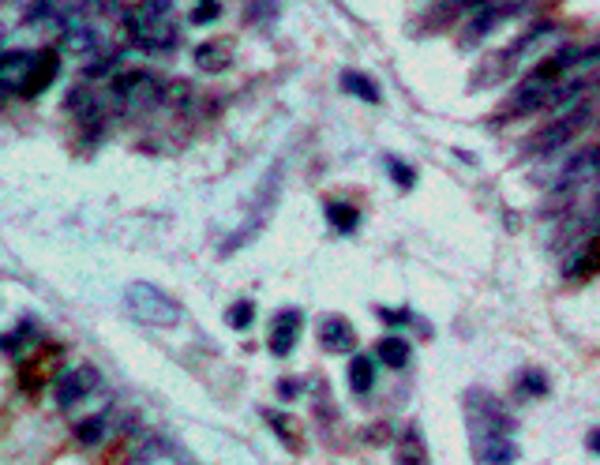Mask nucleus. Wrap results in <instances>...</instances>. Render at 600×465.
<instances>
[{"mask_svg":"<svg viewBox=\"0 0 600 465\" xmlns=\"http://www.w3.org/2000/svg\"><path fill=\"white\" fill-rule=\"evenodd\" d=\"M552 86L555 83H544L530 71L518 91L511 94V105H506V117H525V113H537V110H548V98H552Z\"/></svg>","mask_w":600,"mask_h":465,"instance_id":"nucleus-8","label":"nucleus"},{"mask_svg":"<svg viewBox=\"0 0 600 465\" xmlns=\"http://www.w3.org/2000/svg\"><path fill=\"white\" fill-rule=\"evenodd\" d=\"M120 61H124V53H105V57L90 61V64L83 68V79H86V83H95V79H109V76H117V71H120Z\"/></svg>","mask_w":600,"mask_h":465,"instance_id":"nucleus-20","label":"nucleus"},{"mask_svg":"<svg viewBox=\"0 0 600 465\" xmlns=\"http://www.w3.org/2000/svg\"><path fill=\"white\" fill-rule=\"evenodd\" d=\"M278 4H282V0H248V4H244V20L251 27H270V23L278 20Z\"/></svg>","mask_w":600,"mask_h":465,"instance_id":"nucleus-19","label":"nucleus"},{"mask_svg":"<svg viewBox=\"0 0 600 465\" xmlns=\"http://www.w3.org/2000/svg\"><path fill=\"white\" fill-rule=\"evenodd\" d=\"M300 327H304V312H300V308H282V312L275 315V323H270L267 349L275 353V356H289V353L297 349Z\"/></svg>","mask_w":600,"mask_h":465,"instance_id":"nucleus-7","label":"nucleus"},{"mask_svg":"<svg viewBox=\"0 0 600 465\" xmlns=\"http://www.w3.org/2000/svg\"><path fill=\"white\" fill-rule=\"evenodd\" d=\"M161 86L154 71L147 68H124L113 76V102L128 105V110H154L161 102Z\"/></svg>","mask_w":600,"mask_h":465,"instance_id":"nucleus-2","label":"nucleus"},{"mask_svg":"<svg viewBox=\"0 0 600 465\" xmlns=\"http://www.w3.org/2000/svg\"><path fill=\"white\" fill-rule=\"evenodd\" d=\"M326 222H331L334 232L349 237V232H357V225H360V210L353 203H326Z\"/></svg>","mask_w":600,"mask_h":465,"instance_id":"nucleus-17","label":"nucleus"},{"mask_svg":"<svg viewBox=\"0 0 600 465\" xmlns=\"http://www.w3.org/2000/svg\"><path fill=\"white\" fill-rule=\"evenodd\" d=\"M522 390H530V395H544V390H548V383H544L540 375H522Z\"/></svg>","mask_w":600,"mask_h":465,"instance_id":"nucleus-26","label":"nucleus"},{"mask_svg":"<svg viewBox=\"0 0 600 465\" xmlns=\"http://www.w3.org/2000/svg\"><path fill=\"white\" fill-rule=\"evenodd\" d=\"M589 120H593V102L586 98V102H578L574 110H567L555 124H548L537 139H533V154H555L559 147H567V143L578 135V132H586L589 128Z\"/></svg>","mask_w":600,"mask_h":465,"instance_id":"nucleus-3","label":"nucleus"},{"mask_svg":"<svg viewBox=\"0 0 600 465\" xmlns=\"http://www.w3.org/2000/svg\"><path fill=\"white\" fill-rule=\"evenodd\" d=\"M61 49L64 53H95L102 49V38H98V30L95 27H83V23H68L64 34H61Z\"/></svg>","mask_w":600,"mask_h":465,"instance_id":"nucleus-13","label":"nucleus"},{"mask_svg":"<svg viewBox=\"0 0 600 465\" xmlns=\"http://www.w3.org/2000/svg\"><path fill=\"white\" fill-rule=\"evenodd\" d=\"M372 387H375V356L357 353L349 361V390L353 395H368Z\"/></svg>","mask_w":600,"mask_h":465,"instance_id":"nucleus-15","label":"nucleus"},{"mask_svg":"<svg viewBox=\"0 0 600 465\" xmlns=\"http://www.w3.org/2000/svg\"><path fill=\"white\" fill-rule=\"evenodd\" d=\"M226 323H229L233 330H248L251 323H256V304H251V300H236V304H229Z\"/></svg>","mask_w":600,"mask_h":465,"instance_id":"nucleus-21","label":"nucleus"},{"mask_svg":"<svg viewBox=\"0 0 600 465\" xmlns=\"http://www.w3.org/2000/svg\"><path fill=\"white\" fill-rule=\"evenodd\" d=\"M267 420L275 424V432L282 436V443H289V446H293V451H297V439L289 436V420H285V417H278V413H267Z\"/></svg>","mask_w":600,"mask_h":465,"instance_id":"nucleus-25","label":"nucleus"},{"mask_svg":"<svg viewBox=\"0 0 600 465\" xmlns=\"http://www.w3.org/2000/svg\"><path fill=\"white\" fill-rule=\"evenodd\" d=\"M30 57H34V53H23V49L4 53V57H0V86H4L8 94L20 91V83H23L27 68H30Z\"/></svg>","mask_w":600,"mask_h":465,"instance_id":"nucleus-12","label":"nucleus"},{"mask_svg":"<svg viewBox=\"0 0 600 465\" xmlns=\"http://www.w3.org/2000/svg\"><path fill=\"white\" fill-rule=\"evenodd\" d=\"M387 173H390V181L402 188V192H409L413 184H416V173H413V166H406L402 158H387Z\"/></svg>","mask_w":600,"mask_h":465,"instance_id":"nucleus-22","label":"nucleus"},{"mask_svg":"<svg viewBox=\"0 0 600 465\" xmlns=\"http://www.w3.org/2000/svg\"><path fill=\"white\" fill-rule=\"evenodd\" d=\"M151 458H158V461H188V451L169 436H151L136 451V461H151Z\"/></svg>","mask_w":600,"mask_h":465,"instance_id":"nucleus-11","label":"nucleus"},{"mask_svg":"<svg viewBox=\"0 0 600 465\" xmlns=\"http://www.w3.org/2000/svg\"><path fill=\"white\" fill-rule=\"evenodd\" d=\"M57 71H61V57H57V49H38L30 57V68H27V76H23V83H20V98H38V94H45L49 86H53V79H57Z\"/></svg>","mask_w":600,"mask_h":465,"instance_id":"nucleus-6","label":"nucleus"},{"mask_svg":"<svg viewBox=\"0 0 600 465\" xmlns=\"http://www.w3.org/2000/svg\"><path fill=\"white\" fill-rule=\"evenodd\" d=\"M341 91L360 98V102H368V105H379V86L365 76V71H341Z\"/></svg>","mask_w":600,"mask_h":465,"instance_id":"nucleus-16","label":"nucleus"},{"mask_svg":"<svg viewBox=\"0 0 600 465\" xmlns=\"http://www.w3.org/2000/svg\"><path fill=\"white\" fill-rule=\"evenodd\" d=\"M124 304H128V312L147 327H177L180 323V304L151 281H132L128 290H124Z\"/></svg>","mask_w":600,"mask_h":465,"instance_id":"nucleus-1","label":"nucleus"},{"mask_svg":"<svg viewBox=\"0 0 600 465\" xmlns=\"http://www.w3.org/2000/svg\"><path fill=\"white\" fill-rule=\"evenodd\" d=\"M192 61L199 71H207V76H218V71H226L233 64V45L226 38H210V42H199L192 49Z\"/></svg>","mask_w":600,"mask_h":465,"instance_id":"nucleus-10","label":"nucleus"},{"mask_svg":"<svg viewBox=\"0 0 600 465\" xmlns=\"http://www.w3.org/2000/svg\"><path fill=\"white\" fill-rule=\"evenodd\" d=\"M589 451H593V454H600V432H593V436H589Z\"/></svg>","mask_w":600,"mask_h":465,"instance_id":"nucleus-30","label":"nucleus"},{"mask_svg":"<svg viewBox=\"0 0 600 465\" xmlns=\"http://www.w3.org/2000/svg\"><path fill=\"white\" fill-rule=\"evenodd\" d=\"M49 20H57V15H53V0H34L27 12V23H49Z\"/></svg>","mask_w":600,"mask_h":465,"instance_id":"nucleus-24","label":"nucleus"},{"mask_svg":"<svg viewBox=\"0 0 600 465\" xmlns=\"http://www.w3.org/2000/svg\"><path fill=\"white\" fill-rule=\"evenodd\" d=\"M375 356H379V364H387V368H406L409 364V356H413V349H409V342L406 338H398V334H390V338H383V342L375 346Z\"/></svg>","mask_w":600,"mask_h":465,"instance_id":"nucleus-14","label":"nucleus"},{"mask_svg":"<svg viewBox=\"0 0 600 465\" xmlns=\"http://www.w3.org/2000/svg\"><path fill=\"white\" fill-rule=\"evenodd\" d=\"M319 342H323L326 353H353L357 349V330H353L349 319L326 315L319 323Z\"/></svg>","mask_w":600,"mask_h":465,"instance_id":"nucleus-9","label":"nucleus"},{"mask_svg":"<svg viewBox=\"0 0 600 465\" xmlns=\"http://www.w3.org/2000/svg\"><path fill=\"white\" fill-rule=\"evenodd\" d=\"M76 443L79 446H98V443H105V436H109V420L105 417H86V420H79L76 428Z\"/></svg>","mask_w":600,"mask_h":465,"instance_id":"nucleus-18","label":"nucleus"},{"mask_svg":"<svg viewBox=\"0 0 600 465\" xmlns=\"http://www.w3.org/2000/svg\"><path fill=\"white\" fill-rule=\"evenodd\" d=\"M218 15H222V0H199L195 12H192V23L195 27H207V23L218 20Z\"/></svg>","mask_w":600,"mask_h":465,"instance_id":"nucleus-23","label":"nucleus"},{"mask_svg":"<svg viewBox=\"0 0 600 465\" xmlns=\"http://www.w3.org/2000/svg\"><path fill=\"white\" fill-rule=\"evenodd\" d=\"M20 342H23V334H0V349H4V353H20Z\"/></svg>","mask_w":600,"mask_h":465,"instance_id":"nucleus-27","label":"nucleus"},{"mask_svg":"<svg viewBox=\"0 0 600 465\" xmlns=\"http://www.w3.org/2000/svg\"><path fill=\"white\" fill-rule=\"evenodd\" d=\"M102 387V371L95 364H83V368H71L64 371L57 383H53V402H57L61 409H71L79 405L83 398H90L95 390Z\"/></svg>","mask_w":600,"mask_h":465,"instance_id":"nucleus-5","label":"nucleus"},{"mask_svg":"<svg viewBox=\"0 0 600 465\" xmlns=\"http://www.w3.org/2000/svg\"><path fill=\"white\" fill-rule=\"evenodd\" d=\"M379 319H387V323H409V312H394V308H379Z\"/></svg>","mask_w":600,"mask_h":465,"instance_id":"nucleus-28","label":"nucleus"},{"mask_svg":"<svg viewBox=\"0 0 600 465\" xmlns=\"http://www.w3.org/2000/svg\"><path fill=\"white\" fill-rule=\"evenodd\" d=\"M525 4H518V0H506V4H499V0H484V4H477L469 12V23L462 30V45H477L481 38H488L496 27H503L506 20H514V15L522 12Z\"/></svg>","mask_w":600,"mask_h":465,"instance_id":"nucleus-4","label":"nucleus"},{"mask_svg":"<svg viewBox=\"0 0 600 465\" xmlns=\"http://www.w3.org/2000/svg\"><path fill=\"white\" fill-rule=\"evenodd\" d=\"M297 390H300V387H297V383H289V379H282V383H278V395H282V398H293Z\"/></svg>","mask_w":600,"mask_h":465,"instance_id":"nucleus-29","label":"nucleus"}]
</instances>
